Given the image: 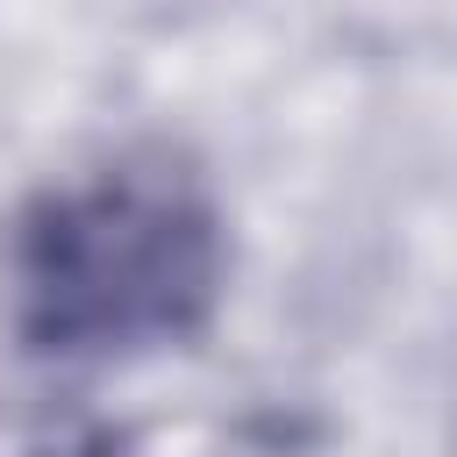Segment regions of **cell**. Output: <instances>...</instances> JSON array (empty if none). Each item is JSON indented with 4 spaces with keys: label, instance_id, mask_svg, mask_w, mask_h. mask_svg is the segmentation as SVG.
Returning <instances> with one entry per match:
<instances>
[{
    "label": "cell",
    "instance_id": "1",
    "mask_svg": "<svg viewBox=\"0 0 457 457\" xmlns=\"http://www.w3.org/2000/svg\"><path fill=\"white\" fill-rule=\"evenodd\" d=\"M0 286L36 357L121 364L207 328L228 286V228L171 157H107L7 221Z\"/></svg>",
    "mask_w": 457,
    "mask_h": 457
},
{
    "label": "cell",
    "instance_id": "2",
    "mask_svg": "<svg viewBox=\"0 0 457 457\" xmlns=\"http://www.w3.org/2000/svg\"><path fill=\"white\" fill-rule=\"evenodd\" d=\"M71 457H114V450H71Z\"/></svg>",
    "mask_w": 457,
    "mask_h": 457
}]
</instances>
